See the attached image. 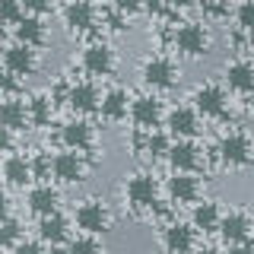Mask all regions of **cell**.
Returning a JSON list of instances; mask_svg holds the SVG:
<instances>
[{
  "label": "cell",
  "mask_w": 254,
  "mask_h": 254,
  "mask_svg": "<svg viewBox=\"0 0 254 254\" xmlns=\"http://www.w3.org/2000/svg\"><path fill=\"white\" fill-rule=\"evenodd\" d=\"M124 197H127V203H130L133 213H156V206H159V181L149 172H137V175L127 178Z\"/></svg>",
  "instance_id": "1"
},
{
  "label": "cell",
  "mask_w": 254,
  "mask_h": 254,
  "mask_svg": "<svg viewBox=\"0 0 254 254\" xmlns=\"http://www.w3.org/2000/svg\"><path fill=\"white\" fill-rule=\"evenodd\" d=\"M216 156L226 169H248L254 162V140L248 137L245 130H232L219 140L216 146Z\"/></svg>",
  "instance_id": "2"
},
{
  "label": "cell",
  "mask_w": 254,
  "mask_h": 254,
  "mask_svg": "<svg viewBox=\"0 0 254 254\" xmlns=\"http://www.w3.org/2000/svg\"><path fill=\"white\" fill-rule=\"evenodd\" d=\"M73 222H76V229L83 235H105L111 229V213H108V206L102 200L89 197V200H83L73 210Z\"/></svg>",
  "instance_id": "3"
},
{
  "label": "cell",
  "mask_w": 254,
  "mask_h": 254,
  "mask_svg": "<svg viewBox=\"0 0 254 254\" xmlns=\"http://www.w3.org/2000/svg\"><path fill=\"white\" fill-rule=\"evenodd\" d=\"M175 51L185 54V58H203L206 51H210V32H206V26H200V22H181L178 29H175Z\"/></svg>",
  "instance_id": "4"
},
{
  "label": "cell",
  "mask_w": 254,
  "mask_h": 254,
  "mask_svg": "<svg viewBox=\"0 0 254 254\" xmlns=\"http://www.w3.org/2000/svg\"><path fill=\"white\" fill-rule=\"evenodd\" d=\"M140 76L149 89H172L175 79H178V67H175V61L165 58V54H153V58L143 61Z\"/></svg>",
  "instance_id": "5"
},
{
  "label": "cell",
  "mask_w": 254,
  "mask_h": 254,
  "mask_svg": "<svg viewBox=\"0 0 254 254\" xmlns=\"http://www.w3.org/2000/svg\"><path fill=\"white\" fill-rule=\"evenodd\" d=\"M165 130L169 137L178 140H194L200 133V115H197L194 105H178L172 111H165Z\"/></svg>",
  "instance_id": "6"
},
{
  "label": "cell",
  "mask_w": 254,
  "mask_h": 254,
  "mask_svg": "<svg viewBox=\"0 0 254 254\" xmlns=\"http://www.w3.org/2000/svg\"><path fill=\"white\" fill-rule=\"evenodd\" d=\"M194 108H197V115H203V118H226V108H229V95L222 86L216 83H203V86H197L194 89Z\"/></svg>",
  "instance_id": "7"
},
{
  "label": "cell",
  "mask_w": 254,
  "mask_h": 254,
  "mask_svg": "<svg viewBox=\"0 0 254 254\" xmlns=\"http://www.w3.org/2000/svg\"><path fill=\"white\" fill-rule=\"evenodd\" d=\"M162 118H165V108L156 95H137V99H130V121L137 124V130H156Z\"/></svg>",
  "instance_id": "8"
},
{
  "label": "cell",
  "mask_w": 254,
  "mask_h": 254,
  "mask_svg": "<svg viewBox=\"0 0 254 254\" xmlns=\"http://www.w3.org/2000/svg\"><path fill=\"white\" fill-rule=\"evenodd\" d=\"M54 181L58 185H79L86 178V159L76 149H64V153L54 156Z\"/></svg>",
  "instance_id": "9"
},
{
  "label": "cell",
  "mask_w": 254,
  "mask_h": 254,
  "mask_svg": "<svg viewBox=\"0 0 254 254\" xmlns=\"http://www.w3.org/2000/svg\"><path fill=\"white\" fill-rule=\"evenodd\" d=\"M79 64H83V70L89 76H111L115 73V51H111V45L105 42H92L89 48L83 51V58H79Z\"/></svg>",
  "instance_id": "10"
},
{
  "label": "cell",
  "mask_w": 254,
  "mask_h": 254,
  "mask_svg": "<svg viewBox=\"0 0 254 254\" xmlns=\"http://www.w3.org/2000/svg\"><path fill=\"white\" fill-rule=\"evenodd\" d=\"M165 194H169L172 203H197V197H200V178L194 172H175L165 181Z\"/></svg>",
  "instance_id": "11"
},
{
  "label": "cell",
  "mask_w": 254,
  "mask_h": 254,
  "mask_svg": "<svg viewBox=\"0 0 254 254\" xmlns=\"http://www.w3.org/2000/svg\"><path fill=\"white\" fill-rule=\"evenodd\" d=\"M3 67L10 70L13 76H35V70H38V54H35V48H29V45H10L3 51Z\"/></svg>",
  "instance_id": "12"
},
{
  "label": "cell",
  "mask_w": 254,
  "mask_h": 254,
  "mask_svg": "<svg viewBox=\"0 0 254 254\" xmlns=\"http://www.w3.org/2000/svg\"><path fill=\"white\" fill-rule=\"evenodd\" d=\"M169 165H172V172H194L203 165V156H200V146H197L194 140H178V143H172V149H169Z\"/></svg>",
  "instance_id": "13"
},
{
  "label": "cell",
  "mask_w": 254,
  "mask_h": 254,
  "mask_svg": "<svg viewBox=\"0 0 254 254\" xmlns=\"http://www.w3.org/2000/svg\"><path fill=\"white\" fill-rule=\"evenodd\" d=\"M26 206H29V213H35L38 219L58 213V210H61V194H58V188H51L48 181H42V185H35V188H29Z\"/></svg>",
  "instance_id": "14"
},
{
  "label": "cell",
  "mask_w": 254,
  "mask_h": 254,
  "mask_svg": "<svg viewBox=\"0 0 254 254\" xmlns=\"http://www.w3.org/2000/svg\"><path fill=\"white\" fill-rule=\"evenodd\" d=\"M194 226L188 222H169L162 229V248L169 254H194Z\"/></svg>",
  "instance_id": "15"
},
{
  "label": "cell",
  "mask_w": 254,
  "mask_h": 254,
  "mask_svg": "<svg viewBox=\"0 0 254 254\" xmlns=\"http://www.w3.org/2000/svg\"><path fill=\"white\" fill-rule=\"evenodd\" d=\"M133 146H137V153L146 156V159H165L169 149H172V137H169V130H159V127L156 130H137Z\"/></svg>",
  "instance_id": "16"
},
{
  "label": "cell",
  "mask_w": 254,
  "mask_h": 254,
  "mask_svg": "<svg viewBox=\"0 0 254 254\" xmlns=\"http://www.w3.org/2000/svg\"><path fill=\"white\" fill-rule=\"evenodd\" d=\"M64 26H67L73 35H83L95 26V6L89 0H70L64 6Z\"/></svg>",
  "instance_id": "17"
},
{
  "label": "cell",
  "mask_w": 254,
  "mask_h": 254,
  "mask_svg": "<svg viewBox=\"0 0 254 254\" xmlns=\"http://www.w3.org/2000/svg\"><path fill=\"white\" fill-rule=\"evenodd\" d=\"M216 232L222 235V242H226V245L245 242V238H251V216H248V213H242V210H229V213H222Z\"/></svg>",
  "instance_id": "18"
},
{
  "label": "cell",
  "mask_w": 254,
  "mask_h": 254,
  "mask_svg": "<svg viewBox=\"0 0 254 254\" xmlns=\"http://www.w3.org/2000/svg\"><path fill=\"white\" fill-rule=\"evenodd\" d=\"M99 115H102V121H108V124L127 121V118H130V99H127V92L118 89V86L108 89L99 102Z\"/></svg>",
  "instance_id": "19"
},
{
  "label": "cell",
  "mask_w": 254,
  "mask_h": 254,
  "mask_svg": "<svg viewBox=\"0 0 254 254\" xmlns=\"http://www.w3.org/2000/svg\"><path fill=\"white\" fill-rule=\"evenodd\" d=\"M99 102H102V92L95 83H73L67 89V105L76 111V115H92L99 111Z\"/></svg>",
  "instance_id": "20"
},
{
  "label": "cell",
  "mask_w": 254,
  "mask_h": 254,
  "mask_svg": "<svg viewBox=\"0 0 254 254\" xmlns=\"http://www.w3.org/2000/svg\"><path fill=\"white\" fill-rule=\"evenodd\" d=\"M0 124L10 127L13 133L26 130V127H29V105L22 99H16V95L0 99Z\"/></svg>",
  "instance_id": "21"
},
{
  "label": "cell",
  "mask_w": 254,
  "mask_h": 254,
  "mask_svg": "<svg viewBox=\"0 0 254 254\" xmlns=\"http://www.w3.org/2000/svg\"><path fill=\"white\" fill-rule=\"evenodd\" d=\"M61 143L67 149H76V153H83V149L92 146V124L83 121V118H73V121H67L61 127Z\"/></svg>",
  "instance_id": "22"
},
{
  "label": "cell",
  "mask_w": 254,
  "mask_h": 254,
  "mask_svg": "<svg viewBox=\"0 0 254 254\" xmlns=\"http://www.w3.org/2000/svg\"><path fill=\"white\" fill-rule=\"evenodd\" d=\"M38 238L48 245H64L70 242V219L64 213H51V216H42L38 219Z\"/></svg>",
  "instance_id": "23"
},
{
  "label": "cell",
  "mask_w": 254,
  "mask_h": 254,
  "mask_svg": "<svg viewBox=\"0 0 254 254\" xmlns=\"http://www.w3.org/2000/svg\"><path fill=\"white\" fill-rule=\"evenodd\" d=\"M3 181L10 188H26L29 181H32V165H29V159L26 156H19V153H10L3 159Z\"/></svg>",
  "instance_id": "24"
},
{
  "label": "cell",
  "mask_w": 254,
  "mask_h": 254,
  "mask_svg": "<svg viewBox=\"0 0 254 254\" xmlns=\"http://www.w3.org/2000/svg\"><path fill=\"white\" fill-rule=\"evenodd\" d=\"M226 86L235 92H251L254 89V64L251 61H232L226 67Z\"/></svg>",
  "instance_id": "25"
},
{
  "label": "cell",
  "mask_w": 254,
  "mask_h": 254,
  "mask_svg": "<svg viewBox=\"0 0 254 254\" xmlns=\"http://www.w3.org/2000/svg\"><path fill=\"white\" fill-rule=\"evenodd\" d=\"M45 38H48V29H45L42 16H22V22L16 26V42L38 48V45H45Z\"/></svg>",
  "instance_id": "26"
},
{
  "label": "cell",
  "mask_w": 254,
  "mask_h": 254,
  "mask_svg": "<svg viewBox=\"0 0 254 254\" xmlns=\"http://www.w3.org/2000/svg\"><path fill=\"white\" fill-rule=\"evenodd\" d=\"M219 203L216 200H203V203H194V213H190V226L200 229V232H216L219 229Z\"/></svg>",
  "instance_id": "27"
},
{
  "label": "cell",
  "mask_w": 254,
  "mask_h": 254,
  "mask_svg": "<svg viewBox=\"0 0 254 254\" xmlns=\"http://www.w3.org/2000/svg\"><path fill=\"white\" fill-rule=\"evenodd\" d=\"M26 105H29V124H32V127H45V124H51V118H54V99H51L48 92L32 95Z\"/></svg>",
  "instance_id": "28"
},
{
  "label": "cell",
  "mask_w": 254,
  "mask_h": 254,
  "mask_svg": "<svg viewBox=\"0 0 254 254\" xmlns=\"http://www.w3.org/2000/svg\"><path fill=\"white\" fill-rule=\"evenodd\" d=\"M22 242V222L19 219H3L0 222V248H16Z\"/></svg>",
  "instance_id": "29"
},
{
  "label": "cell",
  "mask_w": 254,
  "mask_h": 254,
  "mask_svg": "<svg viewBox=\"0 0 254 254\" xmlns=\"http://www.w3.org/2000/svg\"><path fill=\"white\" fill-rule=\"evenodd\" d=\"M67 254H102L99 235H76V238H70Z\"/></svg>",
  "instance_id": "30"
},
{
  "label": "cell",
  "mask_w": 254,
  "mask_h": 254,
  "mask_svg": "<svg viewBox=\"0 0 254 254\" xmlns=\"http://www.w3.org/2000/svg\"><path fill=\"white\" fill-rule=\"evenodd\" d=\"M29 165H32V178L48 181L51 172H54V156L51 153H35V156H29Z\"/></svg>",
  "instance_id": "31"
},
{
  "label": "cell",
  "mask_w": 254,
  "mask_h": 254,
  "mask_svg": "<svg viewBox=\"0 0 254 254\" xmlns=\"http://www.w3.org/2000/svg\"><path fill=\"white\" fill-rule=\"evenodd\" d=\"M22 16H26V6H22V0H0V22L19 26Z\"/></svg>",
  "instance_id": "32"
},
{
  "label": "cell",
  "mask_w": 254,
  "mask_h": 254,
  "mask_svg": "<svg viewBox=\"0 0 254 254\" xmlns=\"http://www.w3.org/2000/svg\"><path fill=\"white\" fill-rule=\"evenodd\" d=\"M235 22L245 32H254V0H242V3L235 6Z\"/></svg>",
  "instance_id": "33"
},
{
  "label": "cell",
  "mask_w": 254,
  "mask_h": 254,
  "mask_svg": "<svg viewBox=\"0 0 254 254\" xmlns=\"http://www.w3.org/2000/svg\"><path fill=\"white\" fill-rule=\"evenodd\" d=\"M22 6H26V13H32V16H42L54 6V0H22Z\"/></svg>",
  "instance_id": "34"
},
{
  "label": "cell",
  "mask_w": 254,
  "mask_h": 254,
  "mask_svg": "<svg viewBox=\"0 0 254 254\" xmlns=\"http://www.w3.org/2000/svg\"><path fill=\"white\" fill-rule=\"evenodd\" d=\"M13 254H45V248H42V242H19L13 248Z\"/></svg>",
  "instance_id": "35"
},
{
  "label": "cell",
  "mask_w": 254,
  "mask_h": 254,
  "mask_svg": "<svg viewBox=\"0 0 254 254\" xmlns=\"http://www.w3.org/2000/svg\"><path fill=\"white\" fill-rule=\"evenodd\" d=\"M140 6H143V0H115V10H118V13H127V16L137 13Z\"/></svg>",
  "instance_id": "36"
},
{
  "label": "cell",
  "mask_w": 254,
  "mask_h": 254,
  "mask_svg": "<svg viewBox=\"0 0 254 254\" xmlns=\"http://www.w3.org/2000/svg\"><path fill=\"white\" fill-rule=\"evenodd\" d=\"M10 149H13V130L0 124V153H10Z\"/></svg>",
  "instance_id": "37"
},
{
  "label": "cell",
  "mask_w": 254,
  "mask_h": 254,
  "mask_svg": "<svg viewBox=\"0 0 254 254\" xmlns=\"http://www.w3.org/2000/svg\"><path fill=\"white\" fill-rule=\"evenodd\" d=\"M229 254H254V242H251V238H245V242L229 245Z\"/></svg>",
  "instance_id": "38"
},
{
  "label": "cell",
  "mask_w": 254,
  "mask_h": 254,
  "mask_svg": "<svg viewBox=\"0 0 254 254\" xmlns=\"http://www.w3.org/2000/svg\"><path fill=\"white\" fill-rule=\"evenodd\" d=\"M16 89V79H13V73H10V70H0V92H13Z\"/></svg>",
  "instance_id": "39"
},
{
  "label": "cell",
  "mask_w": 254,
  "mask_h": 254,
  "mask_svg": "<svg viewBox=\"0 0 254 254\" xmlns=\"http://www.w3.org/2000/svg\"><path fill=\"white\" fill-rule=\"evenodd\" d=\"M143 6H146V13H149V16H159V13L165 10L162 0H143Z\"/></svg>",
  "instance_id": "40"
},
{
  "label": "cell",
  "mask_w": 254,
  "mask_h": 254,
  "mask_svg": "<svg viewBox=\"0 0 254 254\" xmlns=\"http://www.w3.org/2000/svg\"><path fill=\"white\" fill-rule=\"evenodd\" d=\"M3 219H10V197L0 190V222H3Z\"/></svg>",
  "instance_id": "41"
},
{
  "label": "cell",
  "mask_w": 254,
  "mask_h": 254,
  "mask_svg": "<svg viewBox=\"0 0 254 254\" xmlns=\"http://www.w3.org/2000/svg\"><path fill=\"white\" fill-rule=\"evenodd\" d=\"M162 3H165V6H172V10H185L190 0H162Z\"/></svg>",
  "instance_id": "42"
},
{
  "label": "cell",
  "mask_w": 254,
  "mask_h": 254,
  "mask_svg": "<svg viewBox=\"0 0 254 254\" xmlns=\"http://www.w3.org/2000/svg\"><path fill=\"white\" fill-rule=\"evenodd\" d=\"M245 102H248V111L254 115V89H251V92H245Z\"/></svg>",
  "instance_id": "43"
},
{
  "label": "cell",
  "mask_w": 254,
  "mask_h": 254,
  "mask_svg": "<svg viewBox=\"0 0 254 254\" xmlns=\"http://www.w3.org/2000/svg\"><path fill=\"white\" fill-rule=\"evenodd\" d=\"M194 254H219V248H197Z\"/></svg>",
  "instance_id": "44"
},
{
  "label": "cell",
  "mask_w": 254,
  "mask_h": 254,
  "mask_svg": "<svg viewBox=\"0 0 254 254\" xmlns=\"http://www.w3.org/2000/svg\"><path fill=\"white\" fill-rule=\"evenodd\" d=\"M203 3H216V0H203Z\"/></svg>",
  "instance_id": "45"
}]
</instances>
